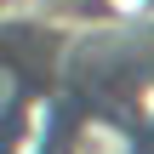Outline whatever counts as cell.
Listing matches in <instances>:
<instances>
[{
	"label": "cell",
	"mask_w": 154,
	"mask_h": 154,
	"mask_svg": "<svg viewBox=\"0 0 154 154\" xmlns=\"http://www.w3.org/2000/svg\"><path fill=\"white\" fill-rule=\"evenodd\" d=\"M6 154H154V17H6Z\"/></svg>",
	"instance_id": "obj_1"
}]
</instances>
